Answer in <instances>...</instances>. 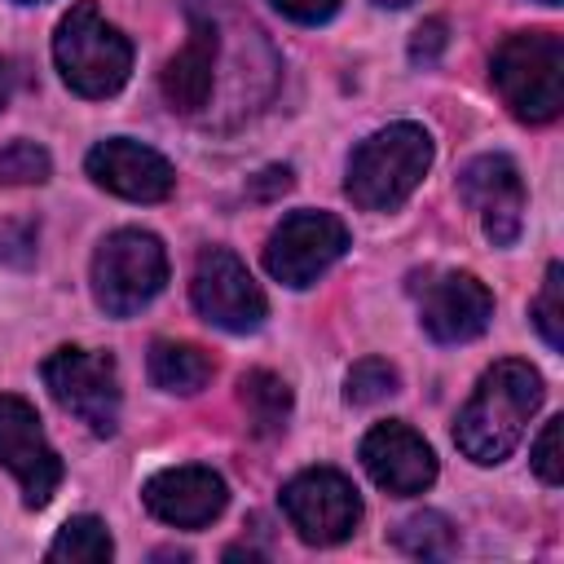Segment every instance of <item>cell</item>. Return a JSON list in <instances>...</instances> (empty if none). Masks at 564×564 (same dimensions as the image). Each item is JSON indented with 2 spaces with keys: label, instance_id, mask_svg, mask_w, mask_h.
I'll return each instance as SVG.
<instances>
[{
  "label": "cell",
  "instance_id": "cell-29",
  "mask_svg": "<svg viewBox=\"0 0 564 564\" xmlns=\"http://www.w3.org/2000/svg\"><path fill=\"white\" fill-rule=\"evenodd\" d=\"M375 4H383V9H401V4H410V0H375Z\"/></svg>",
  "mask_w": 564,
  "mask_h": 564
},
{
  "label": "cell",
  "instance_id": "cell-4",
  "mask_svg": "<svg viewBox=\"0 0 564 564\" xmlns=\"http://www.w3.org/2000/svg\"><path fill=\"white\" fill-rule=\"evenodd\" d=\"M494 84L516 119L546 123L564 106V44L555 31H520L494 53Z\"/></svg>",
  "mask_w": 564,
  "mask_h": 564
},
{
  "label": "cell",
  "instance_id": "cell-21",
  "mask_svg": "<svg viewBox=\"0 0 564 564\" xmlns=\"http://www.w3.org/2000/svg\"><path fill=\"white\" fill-rule=\"evenodd\" d=\"M392 392H397V370H392L383 357H361V361L348 370V379H344L348 405H375V401H383V397H392Z\"/></svg>",
  "mask_w": 564,
  "mask_h": 564
},
{
  "label": "cell",
  "instance_id": "cell-12",
  "mask_svg": "<svg viewBox=\"0 0 564 564\" xmlns=\"http://www.w3.org/2000/svg\"><path fill=\"white\" fill-rule=\"evenodd\" d=\"M419 317L423 330L441 344H467L476 339L494 317V295L476 273H436L419 291Z\"/></svg>",
  "mask_w": 564,
  "mask_h": 564
},
{
  "label": "cell",
  "instance_id": "cell-8",
  "mask_svg": "<svg viewBox=\"0 0 564 564\" xmlns=\"http://www.w3.org/2000/svg\"><path fill=\"white\" fill-rule=\"evenodd\" d=\"M282 511L291 520V529L313 542V546H335L344 542L357 520H361V498L352 489L348 476L330 471V467H308L295 480H286L282 489Z\"/></svg>",
  "mask_w": 564,
  "mask_h": 564
},
{
  "label": "cell",
  "instance_id": "cell-11",
  "mask_svg": "<svg viewBox=\"0 0 564 564\" xmlns=\"http://www.w3.org/2000/svg\"><path fill=\"white\" fill-rule=\"evenodd\" d=\"M463 203L480 216L494 247H511L524 225V181L507 154H480L458 172Z\"/></svg>",
  "mask_w": 564,
  "mask_h": 564
},
{
  "label": "cell",
  "instance_id": "cell-3",
  "mask_svg": "<svg viewBox=\"0 0 564 564\" xmlns=\"http://www.w3.org/2000/svg\"><path fill=\"white\" fill-rule=\"evenodd\" d=\"M53 57L62 79L79 93V97H110L123 88L128 70H132V44L128 35L106 22L97 13V4H75L57 35H53Z\"/></svg>",
  "mask_w": 564,
  "mask_h": 564
},
{
  "label": "cell",
  "instance_id": "cell-24",
  "mask_svg": "<svg viewBox=\"0 0 564 564\" xmlns=\"http://www.w3.org/2000/svg\"><path fill=\"white\" fill-rule=\"evenodd\" d=\"M560 441H564V419H546V427H542V436L533 445V467H538V476L546 485L564 480V449H560Z\"/></svg>",
  "mask_w": 564,
  "mask_h": 564
},
{
  "label": "cell",
  "instance_id": "cell-16",
  "mask_svg": "<svg viewBox=\"0 0 564 564\" xmlns=\"http://www.w3.org/2000/svg\"><path fill=\"white\" fill-rule=\"evenodd\" d=\"M216 53H220V31L212 18H189V40L163 70V97L181 115H198L212 97L216 84Z\"/></svg>",
  "mask_w": 564,
  "mask_h": 564
},
{
  "label": "cell",
  "instance_id": "cell-14",
  "mask_svg": "<svg viewBox=\"0 0 564 564\" xmlns=\"http://www.w3.org/2000/svg\"><path fill=\"white\" fill-rule=\"evenodd\" d=\"M361 463L370 471V480L388 494H423L432 480H436V454L432 445L405 427V423H379L366 432L361 441Z\"/></svg>",
  "mask_w": 564,
  "mask_h": 564
},
{
  "label": "cell",
  "instance_id": "cell-26",
  "mask_svg": "<svg viewBox=\"0 0 564 564\" xmlns=\"http://www.w3.org/2000/svg\"><path fill=\"white\" fill-rule=\"evenodd\" d=\"M445 44H449L445 22H441V18H427V22L414 31V40H410V62H414V66H432V62L445 53Z\"/></svg>",
  "mask_w": 564,
  "mask_h": 564
},
{
  "label": "cell",
  "instance_id": "cell-7",
  "mask_svg": "<svg viewBox=\"0 0 564 564\" xmlns=\"http://www.w3.org/2000/svg\"><path fill=\"white\" fill-rule=\"evenodd\" d=\"M348 251V229L330 212H291L264 247V269L282 286H313Z\"/></svg>",
  "mask_w": 564,
  "mask_h": 564
},
{
  "label": "cell",
  "instance_id": "cell-27",
  "mask_svg": "<svg viewBox=\"0 0 564 564\" xmlns=\"http://www.w3.org/2000/svg\"><path fill=\"white\" fill-rule=\"evenodd\" d=\"M273 9H282L295 22H326L339 9V0H273Z\"/></svg>",
  "mask_w": 564,
  "mask_h": 564
},
{
  "label": "cell",
  "instance_id": "cell-1",
  "mask_svg": "<svg viewBox=\"0 0 564 564\" xmlns=\"http://www.w3.org/2000/svg\"><path fill=\"white\" fill-rule=\"evenodd\" d=\"M538 405H542V375L529 361H498L480 375L471 401L463 405L454 423V441L471 463H502L520 445Z\"/></svg>",
  "mask_w": 564,
  "mask_h": 564
},
{
  "label": "cell",
  "instance_id": "cell-20",
  "mask_svg": "<svg viewBox=\"0 0 564 564\" xmlns=\"http://www.w3.org/2000/svg\"><path fill=\"white\" fill-rule=\"evenodd\" d=\"M392 538L405 555H423V560H436V555L454 551V524L441 511H419V516L401 520V529Z\"/></svg>",
  "mask_w": 564,
  "mask_h": 564
},
{
  "label": "cell",
  "instance_id": "cell-6",
  "mask_svg": "<svg viewBox=\"0 0 564 564\" xmlns=\"http://www.w3.org/2000/svg\"><path fill=\"white\" fill-rule=\"evenodd\" d=\"M44 383L53 401L88 423L97 436H110L119 427V370L110 352L97 348H57L44 361Z\"/></svg>",
  "mask_w": 564,
  "mask_h": 564
},
{
  "label": "cell",
  "instance_id": "cell-2",
  "mask_svg": "<svg viewBox=\"0 0 564 564\" xmlns=\"http://www.w3.org/2000/svg\"><path fill=\"white\" fill-rule=\"evenodd\" d=\"M432 167V137L419 123H388L348 159V198L366 212L401 207Z\"/></svg>",
  "mask_w": 564,
  "mask_h": 564
},
{
  "label": "cell",
  "instance_id": "cell-28",
  "mask_svg": "<svg viewBox=\"0 0 564 564\" xmlns=\"http://www.w3.org/2000/svg\"><path fill=\"white\" fill-rule=\"evenodd\" d=\"M286 189H291V167H264L251 181V194L256 198H273V194H286Z\"/></svg>",
  "mask_w": 564,
  "mask_h": 564
},
{
  "label": "cell",
  "instance_id": "cell-22",
  "mask_svg": "<svg viewBox=\"0 0 564 564\" xmlns=\"http://www.w3.org/2000/svg\"><path fill=\"white\" fill-rule=\"evenodd\" d=\"M48 172H53V159L35 141H9L0 150V181L4 185H40V181H48Z\"/></svg>",
  "mask_w": 564,
  "mask_h": 564
},
{
  "label": "cell",
  "instance_id": "cell-10",
  "mask_svg": "<svg viewBox=\"0 0 564 564\" xmlns=\"http://www.w3.org/2000/svg\"><path fill=\"white\" fill-rule=\"evenodd\" d=\"M0 463L18 476L26 507H44L62 485V458L48 445L40 414L9 392H0Z\"/></svg>",
  "mask_w": 564,
  "mask_h": 564
},
{
  "label": "cell",
  "instance_id": "cell-15",
  "mask_svg": "<svg viewBox=\"0 0 564 564\" xmlns=\"http://www.w3.org/2000/svg\"><path fill=\"white\" fill-rule=\"evenodd\" d=\"M145 507L176 529H203L225 511V480L212 467H163L141 489Z\"/></svg>",
  "mask_w": 564,
  "mask_h": 564
},
{
  "label": "cell",
  "instance_id": "cell-25",
  "mask_svg": "<svg viewBox=\"0 0 564 564\" xmlns=\"http://www.w3.org/2000/svg\"><path fill=\"white\" fill-rule=\"evenodd\" d=\"M0 260L26 269V264L35 260V225H26V220L4 225V229H0Z\"/></svg>",
  "mask_w": 564,
  "mask_h": 564
},
{
  "label": "cell",
  "instance_id": "cell-13",
  "mask_svg": "<svg viewBox=\"0 0 564 564\" xmlns=\"http://www.w3.org/2000/svg\"><path fill=\"white\" fill-rule=\"evenodd\" d=\"M88 176H93L101 189H110V194H119V198H132V203H159V198H167L172 185H176L172 163H167L159 150L132 141V137L97 141V145L88 150Z\"/></svg>",
  "mask_w": 564,
  "mask_h": 564
},
{
  "label": "cell",
  "instance_id": "cell-5",
  "mask_svg": "<svg viewBox=\"0 0 564 564\" xmlns=\"http://www.w3.org/2000/svg\"><path fill=\"white\" fill-rule=\"evenodd\" d=\"M167 282V251L145 229H115L93 256V295L106 313L128 317L145 308Z\"/></svg>",
  "mask_w": 564,
  "mask_h": 564
},
{
  "label": "cell",
  "instance_id": "cell-23",
  "mask_svg": "<svg viewBox=\"0 0 564 564\" xmlns=\"http://www.w3.org/2000/svg\"><path fill=\"white\" fill-rule=\"evenodd\" d=\"M533 322L551 348H564V269L551 264L542 278V291L533 300Z\"/></svg>",
  "mask_w": 564,
  "mask_h": 564
},
{
  "label": "cell",
  "instance_id": "cell-18",
  "mask_svg": "<svg viewBox=\"0 0 564 564\" xmlns=\"http://www.w3.org/2000/svg\"><path fill=\"white\" fill-rule=\"evenodd\" d=\"M242 410L256 436H278L291 414V388L273 370H247L242 375Z\"/></svg>",
  "mask_w": 564,
  "mask_h": 564
},
{
  "label": "cell",
  "instance_id": "cell-9",
  "mask_svg": "<svg viewBox=\"0 0 564 564\" xmlns=\"http://www.w3.org/2000/svg\"><path fill=\"white\" fill-rule=\"evenodd\" d=\"M189 295H194V308L203 313V322H212L220 330H234V335L256 330L269 313L264 291L256 286L247 264L225 247H212V251L198 256Z\"/></svg>",
  "mask_w": 564,
  "mask_h": 564
},
{
  "label": "cell",
  "instance_id": "cell-19",
  "mask_svg": "<svg viewBox=\"0 0 564 564\" xmlns=\"http://www.w3.org/2000/svg\"><path fill=\"white\" fill-rule=\"evenodd\" d=\"M110 555H115V542L97 516H70L48 546V560H70V564H101Z\"/></svg>",
  "mask_w": 564,
  "mask_h": 564
},
{
  "label": "cell",
  "instance_id": "cell-17",
  "mask_svg": "<svg viewBox=\"0 0 564 564\" xmlns=\"http://www.w3.org/2000/svg\"><path fill=\"white\" fill-rule=\"evenodd\" d=\"M212 370H216V366H212V357H207L198 344L159 339V344L150 348V379H154L163 392H181V397H189V392L207 388Z\"/></svg>",
  "mask_w": 564,
  "mask_h": 564
},
{
  "label": "cell",
  "instance_id": "cell-31",
  "mask_svg": "<svg viewBox=\"0 0 564 564\" xmlns=\"http://www.w3.org/2000/svg\"><path fill=\"white\" fill-rule=\"evenodd\" d=\"M542 4H560V0H542Z\"/></svg>",
  "mask_w": 564,
  "mask_h": 564
},
{
  "label": "cell",
  "instance_id": "cell-30",
  "mask_svg": "<svg viewBox=\"0 0 564 564\" xmlns=\"http://www.w3.org/2000/svg\"><path fill=\"white\" fill-rule=\"evenodd\" d=\"M4 93H9V84H4V66H0V106H4Z\"/></svg>",
  "mask_w": 564,
  "mask_h": 564
}]
</instances>
